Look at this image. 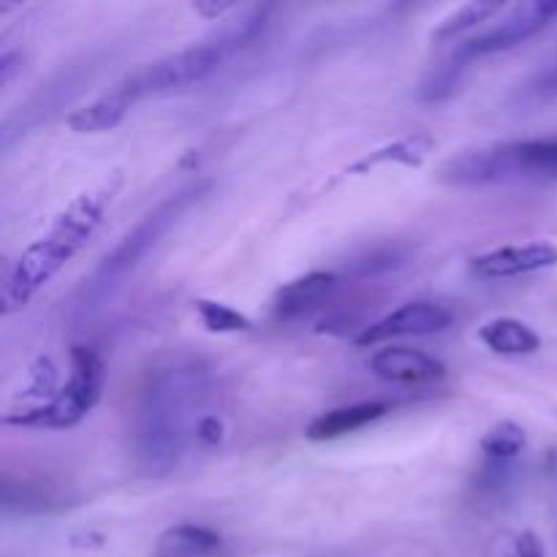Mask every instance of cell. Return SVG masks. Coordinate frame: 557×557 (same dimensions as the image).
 Returning <instances> with one entry per match:
<instances>
[{"label":"cell","mask_w":557,"mask_h":557,"mask_svg":"<svg viewBox=\"0 0 557 557\" xmlns=\"http://www.w3.org/2000/svg\"><path fill=\"white\" fill-rule=\"evenodd\" d=\"M196 313H199L201 324L210 332H218V335H232V332H248L250 319L239 310L228 308L223 302H212V299H196Z\"/></svg>","instance_id":"d6986e66"},{"label":"cell","mask_w":557,"mask_h":557,"mask_svg":"<svg viewBox=\"0 0 557 557\" xmlns=\"http://www.w3.org/2000/svg\"><path fill=\"white\" fill-rule=\"evenodd\" d=\"M226 549L221 533L205 525H174L158 536L150 557H221Z\"/></svg>","instance_id":"4fadbf2b"},{"label":"cell","mask_w":557,"mask_h":557,"mask_svg":"<svg viewBox=\"0 0 557 557\" xmlns=\"http://www.w3.org/2000/svg\"><path fill=\"white\" fill-rule=\"evenodd\" d=\"M120 188V177L112 183H103L98 188L85 190L76 196L63 212L52 221V226L33 239L20 256H16L14 267L5 275L3 292H0V305L3 313H14L22 310L87 243L92 234L101 226L103 215H107L109 205H112L114 194Z\"/></svg>","instance_id":"7a4b0ae2"},{"label":"cell","mask_w":557,"mask_h":557,"mask_svg":"<svg viewBox=\"0 0 557 557\" xmlns=\"http://www.w3.org/2000/svg\"><path fill=\"white\" fill-rule=\"evenodd\" d=\"M451 324V313L444 305L435 302H406L397 310L386 313L384 319L373 321L357 335V346H379V343L395 341V337H424L444 332Z\"/></svg>","instance_id":"ba28073f"},{"label":"cell","mask_w":557,"mask_h":557,"mask_svg":"<svg viewBox=\"0 0 557 557\" xmlns=\"http://www.w3.org/2000/svg\"><path fill=\"white\" fill-rule=\"evenodd\" d=\"M103 359L96 348L74 346L71 348V375L52 400L36 408L5 413L3 424L27 430H69L76 428L101 400L103 389Z\"/></svg>","instance_id":"5b68a950"},{"label":"cell","mask_w":557,"mask_h":557,"mask_svg":"<svg viewBox=\"0 0 557 557\" xmlns=\"http://www.w3.org/2000/svg\"><path fill=\"white\" fill-rule=\"evenodd\" d=\"M553 172H557V136H547V139L500 141V145L462 150L444 161L438 180L449 185H490Z\"/></svg>","instance_id":"277c9868"},{"label":"cell","mask_w":557,"mask_h":557,"mask_svg":"<svg viewBox=\"0 0 557 557\" xmlns=\"http://www.w3.org/2000/svg\"><path fill=\"white\" fill-rule=\"evenodd\" d=\"M134 98L123 90V87H114L107 96L96 98V101L85 103L76 112L69 114V128L74 134H103V131L117 128L125 120L128 109L134 107Z\"/></svg>","instance_id":"9a60e30c"},{"label":"cell","mask_w":557,"mask_h":557,"mask_svg":"<svg viewBox=\"0 0 557 557\" xmlns=\"http://www.w3.org/2000/svg\"><path fill=\"white\" fill-rule=\"evenodd\" d=\"M58 370H54V364L49 362L47 357L38 359L36 364H33L30 370V386H27V397H49L52 400L54 395H58Z\"/></svg>","instance_id":"ffe728a7"},{"label":"cell","mask_w":557,"mask_h":557,"mask_svg":"<svg viewBox=\"0 0 557 557\" xmlns=\"http://www.w3.org/2000/svg\"><path fill=\"white\" fill-rule=\"evenodd\" d=\"M555 16L557 0H528V3H517L511 5V9H506L500 22H495L490 30L479 33V36L460 44L451 58L460 60L462 65H468L471 60L484 58V54L504 52V49H511L517 47V44L528 41L531 36H536V33L544 30Z\"/></svg>","instance_id":"52a82bcc"},{"label":"cell","mask_w":557,"mask_h":557,"mask_svg":"<svg viewBox=\"0 0 557 557\" xmlns=\"http://www.w3.org/2000/svg\"><path fill=\"white\" fill-rule=\"evenodd\" d=\"M210 185L207 183H194L180 188L177 194L166 196L156 210L147 212L101 261H98L96 270L90 272V277L85 281L82 288V308L96 310L101 308L107 299H112L117 294V288L128 281V275H134L141 267V261L152 253V250L161 245V239L172 232L180 223V218L207 194Z\"/></svg>","instance_id":"3957f363"},{"label":"cell","mask_w":557,"mask_h":557,"mask_svg":"<svg viewBox=\"0 0 557 557\" xmlns=\"http://www.w3.org/2000/svg\"><path fill=\"white\" fill-rule=\"evenodd\" d=\"M370 370H373L379 379L400 386L430 384V381L444 379L446 373L441 359L430 357L428 351H419V348L408 346H392L375 351L373 357H370Z\"/></svg>","instance_id":"30bf717a"},{"label":"cell","mask_w":557,"mask_h":557,"mask_svg":"<svg viewBox=\"0 0 557 557\" xmlns=\"http://www.w3.org/2000/svg\"><path fill=\"white\" fill-rule=\"evenodd\" d=\"M223 433H226V430H223L221 417H218V413H210V417L199 424V438L196 441L205 446H218L223 441Z\"/></svg>","instance_id":"44dd1931"},{"label":"cell","mask_w":557,"mask_h":557,"mask_svg":"<svg viewBox=\"0 0 557 557\" xmlns=\"http://www.w3.org/2000/svg\"><path fill=\"white\" fill-rule=\"evenodd\" d=\"M525 430L515 422H498L482 438V451L490 462H509L525 449Z\"/></svg>","instance_id":"ac0fdd59"},{"label":"cell","mask_w":557,"mask_h":557,"mask_svg":"<svg viewBox=\"0 0 557 557\" xmlns=\"http://www.w3.org/2000/svg\"><path fill=\"white\" fill-rule=\"evenodd\" d=\"M228 52H232L228 44L218 33H212L205 41L190 44V47L166 54V58L156 60V63H147L145 69H139L128 79L120 82V87L134 101L152 96V92L177 90V87L194 85V82H201L205 76H210L223 63V58Z\"/></svg>","instance_id":"8992f818"},{"label":"cell","mask_w":557,"mask_h":557,"mask_svg":"<svg viewBox=\"0 0 557 557\" xmlns=\"http://www.w3.org/2000/svg\"><path fill=\"white\" fill-rule=\"evenodd\" d=\"M506 557H517V555H515V553H511V555H506Z\"/></svg>","instance_id":"cb8c5ba5"},{"label":"cell","mask_w":557,"mask_h":557,"mask_svg":"<svg viewBox=\"0 0 557 557\" xmlns=\"http://www.w3.org/2000/svg\"><path fill=\"white\" fill-rule=\"evenodd\" d=\"M433 150V139L428 134H411V136H403V139L389 141V145H381L375 150L364 152L359 161H354L341 177H357V174H368L373 169L384 166V163H400V166L408 169H417L422 166L424 158L430 156Z\"/></svg>","instance_id":"5bb4252c"},{"label":"cell","mask_w":557,"mask_h":557,"mask_svg":"<svg viewBox=\"0 0 557 557\" xmlns=\"http://www.w3.org/2000/svg\"><path fill=\"white\" fill-rule=\"evenodd\" d=\"M386 411H389L386 403H357V406L332 408V411L315 417L305 430V435H308V441L324 444V441L343 438V435L357 433V430L379 422L381 417H386Z\"/></svg>","instance_id":"7c38bea8"},{"label":"cell","mask_w":557,"mask_h":557,"mask_svg":"<svg viewBox=\"0 0 557 557\" xmlns=\"http://www.w3.org/2000/svg\"><path fill=\"white\" fill-rule=\"evenodd\" d=\"M517 557H544V547L539 542L536 533L531 531H522L520 536L515 539V549H511Z\"/></svg>","instance_id":"7402d4cb"},{"label":"cell","mask_w":557,"mask_h":557,"mask_svg":"<svg viewBox=\"0 0 557 557\" xmlns=\"http://www.w3.org/2000/svg\"><path fill=\"white\" fill-rule=\"evenodd\" d=\"M479 341L504 357H522L542 348V337L520 319H493L479 330Z\"/></svg>","instance_id":"2e32d148"},{"label":"cell","mask_w":557,"mask_h":557,"mask_svg":"<svg viewBox=\"0 0 557 557\" xmlns=\"http://www.w3.org/2000/svg\"><path fill=\"white\" fill-rule=\"evenodd\" d=\"M212 395L215 379L201 359L172 357L147 370L134 419V455L147 473H169L183 460Z\"/></svg>","instance_id":"6da1fadb"},{"label":"cell","mask_w":557,"mask_h":557,"mask_svg":"<svg viewBox=\"0 0 557 557\" xmlns=\"http://www.w3.org/2000/svg\"><path fill=\"white\" fill-rule=\"evenodd\" d=\"M504 3H484V0H479V3H468V5H460L457 11H451L449 16H444V20L438 22V27H433V41H451V38H457L460 33L471 30V27L482 25V22H487L490 16L495 14H504Z\"/></svg>","instance_id":"e0dca14e"},{"label":"cell","mask_w":557,"mask_h":557,"mask_svg":"<svg viewBox=\"0 0 557 557\" xmlns=\"http://www.w3.org/2000/svg\"><path fill=\"white\" fill-rule=\"evenodd\" d=\"M194 9L199 11V14L210 16V20H212V16H215V20H218V16H223V14H226V11H232L234 5H228V3H223V5H205V3H199V5H194Z\"/></svg>","instance_id":"603a6c76"},{"label":"cell","mask_w":557,"mask_h":557,"mask_svg":"<svg viewBox=\"0 0 557 557\" xmlns=\"http://www.w3.org/2000/svg\"><path fill=\"white\" fill-rule=\"evenodd\" d=\"M337 288L335 272H308V275L288 281L286 286L277 288L275 302H272V315L277 321H297L302 315L313 313L324 299Z\"/></svg>","instance_id":"8fae6325"},{"label":"cell","mask_w":557,"mask_h":557,"mask_svg":"<svg viewBox=\"0 0 557 557\" xmlns=\"http://www.w3.org/2000/svg\"><path fill=\"white\" fill-rule=\"evenodd\" d=\"M557 264V248L553 243H528L495 248L490 253L476 256L471 270L484 281H506V277L533 275Z\"/></svg>","instance_id":"9c48e42d"}]
</instances>
